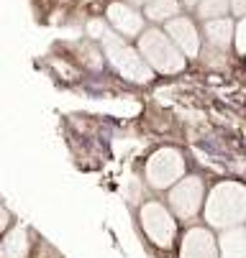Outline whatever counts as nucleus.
<instances>
[{
  "mask_svg": "<svg viewBox=\"0 0 246 258\" xmlns=\"http://www.w3.org/2000/svg\"><path fill=\"white\" fill-rule=\"evenodd\" d=\"M205 223L228 230L246 223V187L238 181H221L205 200Z\"/></svg>",
  "mask_w": 246,
  "mask_h": 258,
  "instance_id": "1",
  "label": "nucleus"
},
{
  "mask_svg": "<svg viewBox=\"0 0 246 258\" xmlns=\"http://www.w3.org/2000/svg\"><path fill=\"white\" fill-rule=\"evenodd\" d=\"M138 56L146 61L149 69H157L162 75H180L185 69V56L157 28L141 33V39H138Z\"/></svg>",
  "mask_w": 246,
  "mask_h": 258,
  "instance_id": "2",
  "label": "nucleus"
},
{
  "mask_svg": "<svg viewBox=\"0 0 246 258\" xmlns=\"http://www.w3.org/2000/svg\"><path fill=\"white\" fill-rule=\"evenodd\" d=\"M185 176V156L177 149H159L146 161V181L154 189L174 187Z\"/></svg>",
  "mask_w": 246,
  "mask_h": 258,
  "instance_id": "3",
  "label": "nucleus"
},
{
  "mask_svg": "<svg viewBox=\"0 0 246 258\" xmlns=\"http://www.w3.org/2000/svg\"><path fill=\"white\" fill-rule=\"evenodd\" d=\"M100 41L105 44V51H108V59L113 61V67L126 80H131V82H152V69L146 67V61L141 56H138V51H133L123 41L113 39L111 33H105Z\"/></svg>",
  "mask_w": 246,
  "mask_h": 258,
  "instance_id": "4",
  "label": "nucleus"
},
{
  "mask_svg": "<svg viewBox=\"0 0 246 258\" xmlns=\"http://www.w3.org/2000/svg\"><path fill=\"white\" fill-rule=\"evenodd\" d=\"M141 228H144L146 238L164 250L174 243V235H177L174 217L169 215V210L162 202H146L141 207Z\"/></svg>",
  "mask_w": 246,
  "mask_h": 258,
  "instance_id": "5",
  "label": "nucleus"
},
{
  "mask_svg": "<svg viewBox=\"0 0 246 258\" xmlns=\"http://www.w3.org/2000/svg\"><path fill=\"white\" fill-rule=\"evenodd\" d=\"M205 187L198 176H182L169 192V207L180 220H190L203 210Z\"/></svg>",
  "mask_w": 246,
  "mask_h": 258,
  "instance_id": "6",
  "label": "nucleus"
},
{
  "mask_svg": "<svg viewBox=\"0 0 246 258\" xmlns=\"http://www.w3.org/2000/svg\"><path fill=\"white\" fill-rule=\"evenodd\" d=\"M164 36L177 46V51L182 56H198L200 54V36H198V28L192 26V21H187V18L167 21Z\"/></svg>",
  "mask_w": 246,
  "mask_h": 258,
  "instance_id": "7",
  "label": "nucleus"
},
{
  "mask_svg": "<svg viewBox=\"0 0 246 258\" xmlns=\"http://www.w3.org/2000/svg\"><path fill=\"white\" fill-rule=\"evenodd\" d=\"M180 258H218V243L208 228H190L182 235Z\"/></svg>",
  "mask_w": 246,
  "mask_h": 258,
  "instance_id": "8",
  "label": "nucleus"
},
{
  "mask_svg": "<svg viewBox=\"0 0 246 258\" xmlns=\"http://www.w3.org/2000/svg\"><path fill=\"white\" fill-rule=\"evenodd\" d=\"M108 21L123 36H138L144 31V18L126 3H111L108 6Z\"/></svg>",
  "mask_w": 246,
  "mask_h": 258,
  "instance_id": "9",
  "label": "nucleus"
},
{
  "mask_svg": "<svg viewBox=\"0 0 246 258\" xmlns=\"http://www.w3.org/2000/svg\"><path fill=\"white\" fill-rule=\"evenodd\" d=\"M205 39H208V46H210V49L226 51L228 44L233 41V23H231L228 18L205 21Z\"/></svg>",
  "mask_w": 246,
  "mask_h": 258,
  "instance_id": "10",
  "label": "nucleus"
},
{
  "mask_svg": "<svg viewBox=\"0 0 246 258\" xmlns=\"http://www.w3.org/2000/svg\"><path fill=\"white\" fill-rule=\"evenodd\" d=\"M218 258H246V230L228 228L218 240Z\"/></svg>",
  "mask_w": 246,
  "mask_h": 258,
  "instance_id": "11",
  "label": "nucleus"
},
{
  "mask_svg": "<svg viewBox=\"0 0 246 258\" xmlns=\"http://www.w3.org/2000/svg\"><path fill=\"white\" fill-rule=\"evenodd\" d=\"M0 253H3V258H26V253H28L26 230H23V228L11 230L8 238L3 240V245H0Z\"/></svg>",
  "mask_w": 246,
  "mask_h": 258,
  "instance_id": "12",
  "label": "nucleus"
},
{
  "mask_svg": "<svg viewBox=\"0 0 246 258\" xmlns=\"http://www.w3.org/2000/svg\"><path fill=\"white\" fill-rule=\"evenodd\" d=\"M180 11V0H152V3L144 6L146 18L152 21H172Z\"/></svg>",
  "mask_w": 246,
  "mask_h": 258,
  "instance_id": "13",
  "label": "nucleus"
},
{
  "mask_svg": "<svg viewBox=\"0 0 246 258\" xmlns=\"http://www.w3.org/2000/svg\"><path fill=\"white\" fill-rule=\"evenodd\" d=\"M231 0H200L198 3V16L203 21H213V18H226Z\"/></svg>",
  "mask_w": 246,
  "mask_h": 258,
  "instance_id": "14",
  "label": "nucleus"
},
{
  "mask_svg": "<svg viewBox=\"0 0 246 258\" xmlns=\"http://www.w3.org/2000/svg\"><path fill=\"white\" fill-rule=\"evenodd\" d=\"M233 41H236V51L246 54V16L241 18V23L233 28Z\"/></svg>",
  "mask_w": 246,
  "mask_h": 258,
  "instance_id": "15",
  "label": "nucleus"
},
{
  "mask_svg": "<svg viewBox=\"0 0 246 258\" xmlns=\"http://www.w3.org/2000/svg\"><path fill=\"white\" fill-rule=\"evenodd\" d=\"M203 59L210 64V67H226V51H216V49H205L203 51Z\"/></svg>",
  "mask_w": 246,
  "mask_h": 258,
  "instance_id": "16",
  "label": "nucleus"
},
{
  "mask_svg": "<svg viewBox=\"0 0 246 258\" xmlns=\"http://www.w3.org/2000/svg\"><path fill=\"white\" fill-rule=\"evenodd\" d=\"M231 8L238 16H246V0H231Z\"/></svg>",
  "mask_w": 246,
  "mask_h": 258,
  "instance_id": "17",
  "label": "nucleus"
},
{
  "mask_svg": "<svg viewBox=\"0 0 246 258\" xmlns=\"http://www.w3.org/2000/svg\"><path fill=\"white\" fill-rule=\"evenodd\" d=\"M8 223H11V215H8V210H6V207H0V233H3V230L8 228Z\"/></svg>",
  "mask_w": 246,
  "mask_h": 258,
  "instance_id": "18",
  "label": "nucleus"
},
{
  "mask_svg": "<svg viewBox=\"0 0 246 258\" xmlns=\"http://www.w3.org/2000/svg\"><path fill=\"white\" fill-rule=\"evenodd\" d=\"M182 3H185V6H198L200 0H182Z\"/></svg>",
  "mask_w": 246,
  "mask_h": 258,
  "instance_id": "19",
  "label": "nucleus"
},
{
  "mask_svg": "<svg viewBox=\"0 0 246 258\" xmlns=\"http://www.w3.org/2000/svg\"><path fill=\"white\" fill-rule=\"evenodd\" d=\"M133 3H141V6H146V3H152V0H133Z\"/></svg>",
  "mask_w": 246,
  "mask_h": 258,
  "instance_id": "20",
  "label": "nucleus"
},
{
  "mask_svg": "<svg viewBox=\"0 0 246 258\" xmlns=\"http://www.w3.org/2000/svg\"><path fill=\"white\" fill-rule=\"evenodd\" d=\"M243 230H246V228H243Z\"/></svg>",
  "mask_w": 246,
  "mask_h": 258,
  "instance_id": "21",
  "label": "nucleus"
}]
</instances>
